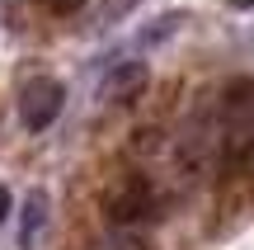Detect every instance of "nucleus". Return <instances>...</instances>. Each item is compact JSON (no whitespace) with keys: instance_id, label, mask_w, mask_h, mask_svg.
I'll list each match as a JSON object with an SVG mask.
<instances>
[{"instance_id":"nucleus-1","label":"nucleus","mask_w":254,"mask_h":250,"mask_svg":"<svg viewBox=\"0 0 254 250\" xmlns=\"http://www.w3.org/2000/svg\"><path fill=\"white\" fill-rule=\"evenodd\" d=\"M104 213H109V222H113V227L151 222V217L160 213V194L151 189V179L132 175V179H123L118 189H109V198H104Z\"/></svg>"},{"instance_id":"nucleus-2","label":"nucleus","mask_w":254,"mask_h":250,"mask_svg":"<svg viewBox=\"0 0 254 250\" xmlns=\"http://www.w3.org/2000/svg\"><path fill=\"white\" fill-rule=\"evenodd\" d=\"M62 99H66V90H62L57 81H47V76L28 81V85H24V99H19V118H24V128H28V132L52 128V118L62 113Z\"/></svg>"},{"instance_id":"nucleus-3","label":"nucleus","mask_w":254,"mask_h":250,"mask_svg":"<svg viewBox=\"0 0 254 250\" xmlns=\"http://www.w3.org/2000/svg\"><path fill=\"white\" fill-rule=\"evenodd\" d=\"M146 85V62H118L104 76V99H132Z\"/></svg>"},{"instance_id":"nucleus-4","label":"nucleus","mask_w":254,"mask_h":250,"mask_svg":"<svg viewBox=\"0 0 254 250\" xmlns=\"http://www.w3.org/2000/svg\"><path fill=\"white\" fill-rule=\"evenodd\" d=\"M221 161L226 170H250L254 166V123H236L221 142Z\"/></svg>"},{"instance_id":"nucleus-5","label":"nucleus","mask_w":254,"mask_h":250,"mask_svg":"<svg viewBox=\"0 0 254 250\" xmlns=\"http://www.w3.org/2000/svg\"><path fill=\"white\" fill-rule=\"evenodd\" d=\"M43 227H47V194L33 189V194H24V213H19V246L33 250Z\"/></svg>"},{"instance_id":"nucleus-6","label":"nucleus","mask_w":254,"mask_h":250,"mask_svg":"<svg viewBox=\"0 0 254 250\" xmlns=\"http://www.w3.org/2000/svg\"><path fill=\"white\" fill-rule=\"evenodd\" d=\"M174 166H179L184 179H198L202 175V137H198V132H184V137L174 142Z\"/></svg>"},{"instance_id":"nucleus-7","label":"nucleus","mask_w":254,"mask_h":250,"mask_svg":"<svg viewBox=\"0 0 254 250\" xmlns=\"http://www.w3.org/2000/svg\"><path fill=\"white\" fill-rule=\"evenodd\" d=\"M250 104H254V85H250V81H236V85L226 90V113H245Z\"/></svg>"},{"instance_id":"nucleus-8","label":"nucleus","mask_w":254,"mask_h":250,"mask_svg":"<svg viewBox=\"0 0 254 250\" xmlns=\"http://www.w3.org/2000/svg\"><path fill=\"white\" fill-rule=\"evenodd\" d=\"M136 5H141V0H104V5H99V24H118V19L132 14Z\"/></svg>"},{"instance_id":"nucleus-9","label":"nucleus","mask_w":254,"mask_h":250,"mask_svg":"<svg viewBox=\"0 0 254 250\" xmlns=\"http://www.w3.org/2000/svg\"><path fill=\"white\" fill-rule=\"evenodd\" d=\"M99 250H146V241H141V236H127V232H123V236H109Z\"/></svg>"},{"instance_id":"nucleus-10","label":"nucleus","mask_w":254,"mask_h":250,"mask_svg":"<svg viewBox=\"0 0 254 250\" xmlns=\"http://www.w3.org/2000/svg\"><path fill=\"white\" fill-rule=\"evenodd\" d=\"M80 5H85V0H52L57 14H71V9H80Z\"/></svg>"},{"instance_id":"nucleus-11","label":"nucleus","mask_w":254,"mask_h":250,"mask_svg":"<svg viewBox=\"0 0 254 250\" xmlns=\"http://www.w3.org/2000/svg\"><path fill=\"white\" fill-rule=\"evenodd\" d=\"M9 217V189H0V222Z\"/></svg>"},{"instance_id":"nucleus-12","label":"nucleus","mask_w":254,"mask_h":250,"mask_svg":"<svg viewBox=\"0 0 254 250\" xmlns=\"http://www.w3.org/2000/svg\"><path fill=\"white\" fill-rule=\"evenodd\" d=\"M231 5H236V9H250V5H254V0H231Z\"/></svg>"}]
</instances>
